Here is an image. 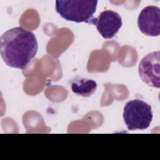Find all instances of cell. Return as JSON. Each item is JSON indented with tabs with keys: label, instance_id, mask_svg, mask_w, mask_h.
<instances>
[{
	"label": "cell",
	"instance_id": "6da1fadb",
	"mask_svg": "<svg viewBox=\"0 0 160 160\" xmlns=\"http://www.w3.org/2000/svg\"><path fill=\"white\" fill-rule=\"evenodd\" d=\"M38 50L34 34L21 27L8 29L0 38V53L9 67L24 69Z\"/></svg>",
	"mask_w": 160,
	"mask_h": 160
},
{
	"label": "cell",
	"instance_id": "7a4b0ae2",
	"mask_svg": "<svg viewBox=\"0 0 160 160\" xmlns=\"http://www.w3.org/2000/svg\"><path fill=\"white\" fill-rule=\"evenodd\" d=\"M97 4L95 0H58L56 1V10L66 21L89 24Z\"/></svg>",
	"mask_w": 160,
	"mask_h": 160
},
{
	"label": "cell",
	"instance_id": "3957f363",
	"mask_svg": "<svg viewBox=\"0 0 160 160\" xmlns=\"http://www.w3.org/2000/svg\"><path fill=\"white\" fill-rule=\"evenodd\" d=\"M122 116L129 130H144L152 120V108L142 100H131L125 104Z\"/></svg>",
	"mask_w": 160,
	"mask_h": 160
},
{
	"label": "cell",
	"instance_id": "277c9868",
	"mask_svg": "<svg viewBox=\"0 0 160 160\" xmlns=\"http://www.w3.org/2000/svg\"><path fill=\"white\" fill-rule=\"evenodd\" d=\"M138 71L144 82L151 87L159 88L160 52H152L144 56L139 64Z\"/></svg>",
	"mask_w": 160,
	"mask_h": 160
},
{
	"label": "cell",
	"instance_id": "5b68a950",
	"mask_svg": "<svg viewBox=\"0 0 160 160\" xmlns=\"http://www.w3.org/2000/svg\"><path fill=\"white\" fill-rule=\"evenodd\" d=\"M89 24L96 26L98 32L104 39L112 38L122 25L120 15L112 10H105L98 18L91 19Z\"/></svg>",
	"mask_w": 160,
	"mask_h": 160
},
{
	"label": "cell",
	"instance_id": "8992f818",
	"mask_svg": "<svg viewBox=\"0 0 160 160\" xmlns=\"http://www.w3.org/2000/svg\"><path fill=\"white\" fill-rule=\"evenodd\" d=\"M138 26L141 32L149 36L160 34V9L156 6L144 8L139 14Z\"/></svg>",
	"mask_w": 160,
	"mask_h": 160
},
{
	"label": "cell",
	"instance_id": "52a82bcc",
	"mask_svg": "<svg viewBox=\"0 0 160 160\" xmlns=\"http://www.w3.org/2000/svg\"><path fill=\"white\" fill-rule=\"evenodd\" d=\"M97 84L95 81L87 78H79L71 83L72 91L76 95L82 97L91 96L96 90Z\"/></svg>",
	"mask_w": 160,
	"mask_h": 160
}]
</instances>
